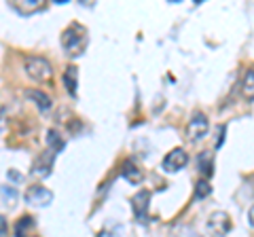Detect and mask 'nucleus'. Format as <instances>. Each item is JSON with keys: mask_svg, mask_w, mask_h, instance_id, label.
Returning <instances> with one entry per match:
<instances>
[{"mask_svg": "<svg viewBox=\"0 0 254 237\" xmlns=\"http://www.w3.org/2000/svg\"><path fill=\"white\" fill-rule=\"evenodd\" d=\"M62 47L68 55H81L87 47V30L81 23H70L62 32Z\"/></svg>", "mask_w": 254, "mask_h": 237, "instance_id": "obj_1", "label": "nucleus"}, {"mask_svg": "<svg viewBox=\"0 0 254 237\" xmlns=\"http://www.w3.org/2000/svg\"><path fill=\"white\" fill-rule=\"evenodd\" d=\"M23 68H26V74L36 83H49L53 78L51 61L43 58V55H28V58L23 59Z\"/></svg>", "mask_w": 254, "mask_h": 237, "instance_id": "obj_2", "label": "nucleus"}, {"mask_svg": "<svg viewBox=\"0 0 254 237\" xmlns=\"http://www.w3.org/2000/svg\"><path fill=\"white\" fill-rule=\"evenodd\" d=\"M208 129H210L208 117H205L201 110H195L189 118V125H187V138L190 142H199L205 133H208Z\"/></svg>", "mask_w": 254, "mask_h": 237, "instance_id": "obj_3", "label": "nucleus"}, {"mask_svg": "<svg viewBox=\"0 0 254 237\" xmlns=\"http://www.w3.org/2000/svg\"><path fill=\"white\" fill-rule=\"evenodd\" d=\"M205 227H208V233L212 237H225L233 229V220L227 212H212Z\"/></svg>", "mask_w": 254, "mask_h": 237, "instance_id": "obj_4", "label": "nucleus"}, {"mask_svg": "<svg viewBox=\"0 0 254 237\" xmlns=\"http://www.w3.org/2000/svg\"><path fill=\"white\" fill-rule=\"evenodd\" d=\"M23 199H26V203L34 205V208H47V205L53 203V193L43 184H32L26 191V195H23Z\"/></svg>", "mask_w": 254, "mask_h": 237, "instance_id": "obj_5", "label": "nucleus"}, {"mask_svg": "<svg viewBox=\"0 0 254 237\" xmlns=\"http://www.w3.org/2000/svg\"><path fill=\"white\" fill-rule=\"evenodd\" d=\"M187 163H189V155H187L185 148H174V151H170L168 155L163 157L161 168H163V172H168V174H176L182 168H187Z\"/></svg>", "mask_w": 254, "mask_h": 237, "instance_id": "obj_6", "label": "nucleus"}, {"mask_svg": "<svg viewBox=\"0 0 254 237\" xmlns=\"http://www.w3.org/2000/svg\"><path fill=\"white\" fill-rule=\"evenodd\" d=\"M131 203V210H133V216H136L138 220H142L146 214H148V203H150V191H138L136 195L129 199Z\"/></svg>", "mask_w": 254, "mask_h": 237, "instance_id": "obj_7", "label": "nucleus"}, {"mask_svg": "<svg viewBox=\"0 0 254 237\" xmlns=\"http://www.w3.org/2000/svg\"><path fill=\"white\" fill-rule=\"evenodd\" d=\"M23 96H26L28 100H32L36 104L38 110H43V113H49L51 106H53V100L49 93H45L43 89H26L23 91Z\"/></svg>", "mask_w": 254, "mask_h": 237, "instance_id": "obj_8", "label": "nucleus"}, {"mask_svg": "<svg viewBox=\"0 0 254 237\" xmlns=\"http://www.w3.org/2000/svg\"><path fill=\"white\" fill-rule=\"evenodd\" d=\"M53 159H55V153L47 148V151L38 157L36 163H34V174H36V176H43V178L49 176L51 168H53Z\"/></svg>", "mask_w": 254, "mask_h": 237, "instance_id": "obj_9", "label": "nucleus"}, {"mask_svg": "<svg viewBox=\"0 0 254 237\" xmlns=\"http://www.w3.org/2000/svg\"><path fill=\"white\" fill-rule=\"evenodd\" d=\"M123 178L127 180V182H131V184H140L142 178H144V172L138 168L133 159H127L123 163Z\"/></svg>", "mask_w": 254, "mask_h": 237, "instance_id": "obj_10", "label": "nucleus"}, {"mask_svg": "<svg viewBox=\"0 0 254 237\" xmlns=\"http://www.w3.org/2000/svg\"><path fill=\"white\" fill-rule=\"evenodd\" d=\"M62 83H64V87H66V91L70 93V96H76V87H78V70H76V66H68L66 70H64Z\"/></svg>", "mask_w": 254, "mask_h": 237, "instance_id": "obj_11", "label": "nucleus"}, {"mask_svg": "<svg viewBox=\"0 0 254 237\" xmlns=\"http://www.w3.org/2000/svg\"><path fill=\"white\" fill-rule=\"evenodd\" d=\"M242 93H244V98L248 102L254 100V68L246 70L244 81H242Z\"/></svg>", "mask_w": 254, "mask_h": 237, "instance_id": "obj_12", "label": "nucleus"}, {"mask_svg": "<svg viewBox=\"0 0 254 237\" xmlns=\"http://www.w3.org/2000/svg\"><path fill=\"white\" fill-rule=\"evenodd\" d=\"M32 231H34V218L32 216H21L15 225V235L17 237H28Z\"/></svg>", "mask_w": 254, "mask_h": 237, "instance_id": "obj_13", "label": "nucleus"}, {"mask_svg": "<svg viewBox=\"0 0 254 237\" xmlns=\"http://www.w3.org/2000/svg\"><path fill=\"white\" fill-rule=\"evenodd\" d=\"M47 146H49V151H53V153H60L64 148V140H62L58 129H49V131H47Z\"/></svg>", "mask_w": 254, "mask_h": 237, "instance_id": "obj_14", "label": "nucleus"}, {"mask_svg": "<svg viewBox=\"0 0 254 237\" xmlns=\"http://www.w3.org/2000/svg\"><path fill=\"white\" fill-rule=\"evenodd\" d=\"M197 168H199L201 174H205V176H210V174L214 172V159L210 153H201L199 157H197Z\"/></svg>", "mask_w": 254, "mask_h": 237, "instance_id": "obj_15", "label": "nucleus"}, {"mask_svg": "<svg viewBox=\"0 0 254 237\" xmlns=\"http://www.w3.org/2000/svg\"><path fill=\"white\" fill-rule=\"evenodd\" d=\"M0 195H2V199H4V203L6 205H13L17 203V197H19V193H17V188L15 186H11V184H4V186H0Z\"/></svg>", "mask_w": 254, "mask_h": 237, "instance_id": "obj_16", "label": "nucleus"}, {"mask_svg": "<svg viewBox=\"0 0 254 237\" xmlns=\"http://www.w3.org/2000/svg\"><path fill=\"white\" fill-rule=\"evenodd\" d=\"M212 193V184L208 178H199L195 182V197L197 199H203V197H208Z\"/></svg>", "mask_w": 254, "mask_h": 237, "instance_id": "obj_17", "label": "nucleus"}, {"mask_svg": "<svg viewBox=\"0 0 254 237\" xmlns=\"http://www.w3.org/2000/svg\"><path fill=\"white\" fill-rule=\"evenodd\" d=\"M41 0H28L26 4H19V2H13V9H17L21 15H28V13H34V11H38L41 9Z\"/></svg>", "mask_w": 254, "mask_h": 237, "instance_id": "obj_18", "label": "nucleus"}, {"mask_svg": "<svg viewBox=\"0 0 254 237\" xmlns=\"http://www.w3.org/2000/svg\"><path fill=\"white\" fill-rule=\"evenodd\" d=\"M6 176H9L11 180H15V182H19V180L23 178L21 174H17V170H9V172H6Z\"/></svg>", "mask_w": 254, "mask_h": 237, "instance_id": "obj_19", "label": "nucleus"}, {"mask_svg": "<svg viewBox=\"0 0 254 237\" xmlns=\"http://www.w3.org/2000/svg\"><path fill=\"white\" fill-rule=\"evenodd\" d=\"M4 223H6L4 216H0V237H2V235L6 233V225H4Z\"/></svg>", "mask_w": 254, "mask_h": 237, "instance_id": "obj_20", "label": "nucleus"}, {"mask_svg": "<svg viewBox=\"0 0 254 237\" xmlns=\"http://www.w3.org/2000/svg\"><path fill=\"white\" fill-rule=\"evenodd\" d=\"M248 223H250V227L254 229V205H252V208L248 210Z\"/></svg>", "mask_w": 254, "mask_h": 237, "instance_id": "obj_21", "label": "nucleus"}, {"mask_svg": "<svg viewBox=\"0 0 254 237\" xmlns=\"http://www.w3.org/2000/svg\"><path fill=\"white\" fill-rule=\"evenodd\" d=\"M193 237H199V235H193Z\"/></svg>", "mask_w": 254, "mask_h": 237, "instance_id": "obj_22", "label": "nucleus"}]
</instances>
